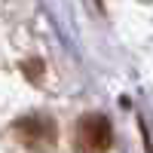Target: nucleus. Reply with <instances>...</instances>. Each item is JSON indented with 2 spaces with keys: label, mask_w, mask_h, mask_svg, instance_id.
Returning a JSON list of instances; mask_svg holds the SVG:
<instances>
[{
  "label": "nucleus",
  "mask_w": 153,
  "mask_h": 153,
  "mask_svg": "<svg viewBox=\"0 0 153 153\" xmlns=\"http://www.w3.org/2000/svg\"><path fill=\"white\" fill-rule=\"evenodd\" d=\"M113 141L110 123L101 113H86V117L74 126V147L80 153H104Z\"/></svg>",
  "instance_id": "obj_1"
},
{
  "label": "nucleus",
  "mask_w": 153,
  "mask_h": 153,
  "mask_svg": "<svg viewBox=\"0 0 153 153\" xmlns=\"http://www.w3.org/2000/svg\"><path fill=\"white\" fill-rule=\"evenodd\" d=\"M16 135L31 150H49L55 144V123L46 117H25L16 123Z\"/></svg>",
  "instance_id": "obj_2"
}]
</instances>
